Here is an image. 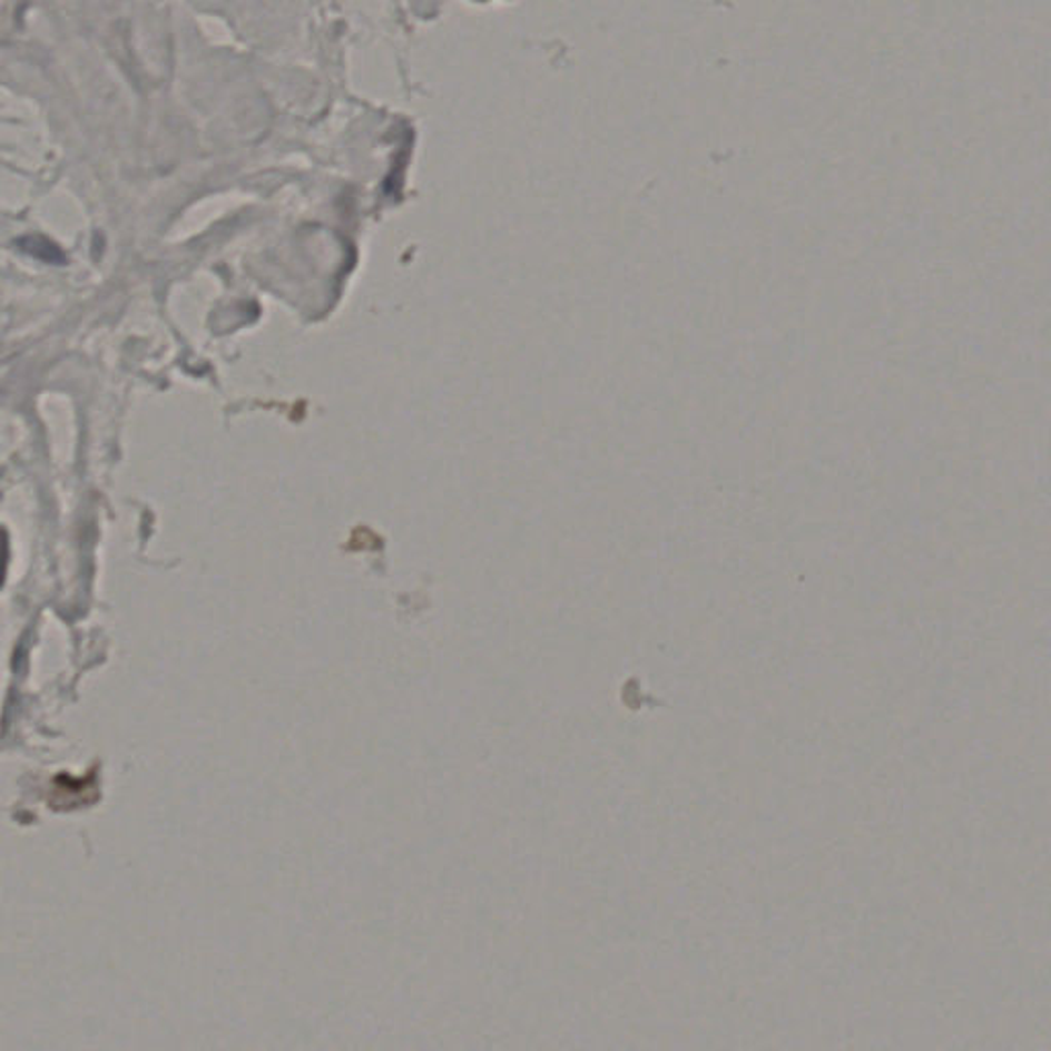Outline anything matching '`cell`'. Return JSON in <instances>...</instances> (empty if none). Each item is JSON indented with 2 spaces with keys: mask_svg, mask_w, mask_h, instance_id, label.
I'll use <instances>...</instances> for the list:
<instances>
[{
  "mask_svg": "<svg viewBox=\"0 0 1051 1051\" xmlns=\"http://www.w3.org/2000/svg\"><path fill=\"white\" fill-rule=\"evenodd\" d=\"M19 247L26 251L27 255L31 257H38L41 262L46 263H65L66 257L62 249L58 245H53L50 238L43 237H26L21 238Z\"/></svg>",
  "mask_w": 1051,
  "mask_h": 1051,
  "instance_id": "1",
  "label": "cell"
},
{
  "mask_svg": "<svg viewBox=\"0 0 1051 1051\" xmlns=\"http://www.w3.org/2000/svg\"><path fill=\"white\" fill-rule=\"evenodd\" d=\"M7 563H9V537H7L4 528H0V586H2V579H4Z\"/></svg>",
  "mask_w": 1051,
  "mask_h": 1051,
  "instance_id": "2",
  "label": "cell"
}]
</instances>
